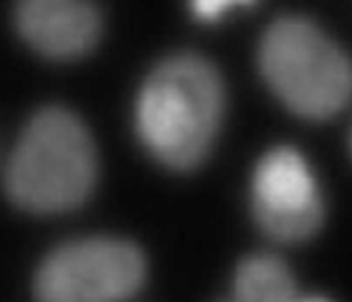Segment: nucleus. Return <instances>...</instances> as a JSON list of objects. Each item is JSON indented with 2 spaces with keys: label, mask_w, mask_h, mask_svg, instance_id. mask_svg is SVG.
Segmentation results:
<instances>
[{
  "label": "nucleus",
  "mask_w": 352,
  "mask_h": 302,
  "mask_svg": "<svg viewBox=\"0 0 352 302\" xmlns=\"http://www.w3.org/2000/svg\"><path fill=\"white\" fill-rule=\"evenodd\" d=\"M223 84L217 69L198 55L162 62L140 93L136 127L160 163L188 170L212 148L223 113Z\"/></svg>",
  "instance_id": "obj_1"
},
{
  "label": "nucleus",
  "mask_w": 352,
  "mask_h": 302,
  "mask_svg": "<svg viewBox=\"0 0 352 302\" xmlns=\"http://www.w3.org/2000/svg\"><path fill=\"white\" fill-rule=\"evenodd\" d=\"M96 181V153L86 127L62 108H47L21 134L6 185L10 199L33 213H60L81 205Z\"/></svg>",
  "instance_id": "obj_2"
},
{
  "label": "nucleus",
  "mask_w": 352,
  "mask_h": 302,
  "mask_svg": "<svg viewBox=\"0 0 352 302\" xmlns=\"http://www.w3.org/2000/svg\"><path fill=\"white\" fill-rule=\"evenodd\" d=\"M260 65L275 95L306 119H329L352 98L351 58L305 17H282L268 27Z\"/></svg>",
  "instance_id": "obj_3"
},
{
  "label": "nucleus",
  "mask_w": 352,
  "mask_h": 302,
  "mask_svg": "<svg viewBox=\"0 0 352 302\" xmlns=\"http://www.w3.org/2000/svg\"><path fill=\"white\" fill-rule=\"evenodd\" d=\"M144 257L117 239H82L57 247L34 278L38 302H124L144 280Z\"/></svg>",
  "instance_id": "obj_4"
},
{
  "label": "nucleus",
  "mask_w": 352,
  "mask_h": 302,
  "mask_svg": "<svg viewBox=\"0 0 352 302\" xmlns=\"http://www.w3.org/2000/svg\"><path fill=\"white\" fill-rule=\"evenodd\" d=\"M253 213L278 242H301L320 229L322 194L298 151L277 148L261 158L253 178Z\"/></svg>",
  "instance_id": "obj_5"
},
{
  "label": "nucleus",
  "mask_w": 352,
  "mask_h": 302,
  "mask_svg": "<svg viewBox=\"0 0 352 302\" xmlns=\"http://www.w3.org/2000/svg\"><path fill=\"white\" fill-rule=\"evenodd\" d=\"M14 23L33 50L54 60L82 57L102 34L93 0H16Z\"/></svg>",
  "instance_id": "obj_6"
},
{
  "label": "nucleus",
  "mask_w": 352,
  "mask_h": 302,
  "mask_svg": "<svg viewBox=\"0 0 352 302\" xmlns=\"http://www.w3.org/2000/svg\"><path fill=\"white\" fill-rule=\"evenodd\" d=\"M236 302H299L296 280L287 264L272 254H254L239 264Z\"/></svg>",
  "instance_id": "obj_7"
},
{
  "label": "nucleus",
  "mask_w": 352,
  "mask_h": 302,
  "mask_svg": "<svg viewBox=\"0 0 352 302\" xmlns=\"http://www.w3.org/2000/svg\"><path fill=\"white\" fill-rule=\"evenodd\" d=\"M254 0H189L192 14L201 21H217L237 7L253 3Z\"/></svg>",
  "instance_id": "obj_8"
},
{
  "label": "nucleus",
  "mask_w": 352,
  "mask_h": 302,
  "mask_svg": "<svg viewBox=\"0 0 352 302\" xmlns=\"http://www.w3.org/2000/svg\"><path fill=\"white\" fill-rule=\"evenodd\" d=\"M299 302H329V301L320 297H308V299H299Z\"/></svg>",
  "instance_id": "obj_9"
},
{
  "label": "nucleus",
  "mask_w": 352,
  "mask_h": 302,
  "mask_svg": "<svg viewBox=\"0 0 352 302\" xmlns=\"http://www.w3.org/2000/svg\"><path fill=\"white\" fill-rule=\"evenodd\" d=\"M351 150H352V134H351Z\"/></svg>",
  "instance_id": "obj_10"
}]
</instances>
